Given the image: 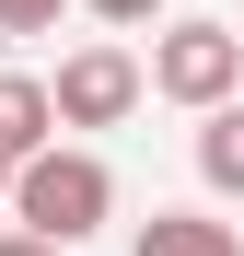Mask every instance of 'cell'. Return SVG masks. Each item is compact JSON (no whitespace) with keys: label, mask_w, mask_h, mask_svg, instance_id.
<instances>
[{"label":"cell","mask_w":244,"mask_h":256,"mask_svg":"<svg viewBox=\"0 0 244 256\" xmlns=\"http://www.w3.org/2000/svg\"><path fill=\"white\" fill-rule=\"evenodd\" d=\"M81 12H105V24H151L163 0H81Z\"/></svg>","instance_id":"obj_8"},{"label":"cell","mask_w":244,"mask_h":256,"mask_svg":"<svg viewBox=\"0 0 244 256\" xmlns=\"http://www.w3.org/2000/svg\"><path fill=\"white\" fill-rule=\"evenodd\" d=\"M140 94H151V70H140L128 47H81V58H58V82H47L58 128H116Z\"/></svg>","instance_id":"obj_3"},{"label":"cell","mask_w":244,"mask_h":256,"mask_svg":"<svg viewBox=\"0 0 244 256\" xmlns=\"http://www.w3.org/2000/svg\"><path fill=\"white\" fill-rule=\"evenodd\" d=\"M0 198H12V163H0Z\"/></svg>","instance_id":"obj_10"},{"label":"cell","mask_w":244,"mask_h":256,"mask_svg":"<svg viewBox=\"0 0 244 256\" xmlns=\"http://www.w3.org/2000/svg\"><path fill=\"white\" fill-rule=\"evenodd\" d=\"M198 175H210L221 198H244V105H198Z\"/></svg>","instance_id":"obj_6"},{"label":"cell","mask_w":244,"mask_h":256,"mask_svg":"<svg viewBox=\"0 0 244 256\" xmlns=\"http://www.w3.org/2000/svg\"><path fill=\"white\" fill-rule=\"evenodd\" d=\"M244 82V35L233 24H175V35H151V94L163 105H221Z\"/></svg>","instance_id":"obj_2"},{"label":"cell","mask_w":244,"mask_h":256,"mask_svg":"<svg viewBox=\"0 0 244 256\" xmlns=\"http://www.w3.org/2000/svg\"><path fill=\"white\" fill-rule=\"evenodd\" d=\"M70 0H0V35H58Z\"/></svg>","instance_id":"obj_7"},{"label":"cell","mask_w":244,"mask_h":256,"mask_svg":"<svg viewBox=\"0 0 244 256\" xmlns=\"http://www.w3.org/2000/svg\"><path fill=\"white\" fill-rule=\"evenodd\" d=\"M140 256H244V233L210 222V210H151V222H140Z\"/></svg>","instance_id":"obj_4"},{"label":"cell","mask_w":244,"mask_h":256,"mask_svg":"<svg viewBox=\"0 0 244 256\" xmlns=\"http://www.w3.org/2000/svg\"><path fill=\"white\" fill-rule=\"evenodd\" d=\"M105 210H116V175H105L93 152H58V140H35V152L12 163V222H35L47 244H81Z\"/></svg>","instance_id":"obj_1"},{"label":"cell","mask_w":244,"mask_h":256,"mask_svg":"<svg viewBox=\"0 0 244 256\" xmlns=\"http://www.w3.org/2000/svg\"><path fill=\"white\" fill-rule=\"evenodd\" d=\"M35 140H58V105H47V82L0 70V163H23Z\"/></svg>","instance_id":"obj_5"},{"label":"cell","mask_w":244,"mask_h":256,"mask_svg":"<svg viewBox=\"0 0 244 256\" xmlns=\"http://www.w3.org/2000/svg\"><path fill=\"white\" fill-rule=\"evenodd\" d=\"M0 256H70V244H47V233L23 222V233H0Z\"/></svg>","instance_id":"obj_9"}]
</instances>
